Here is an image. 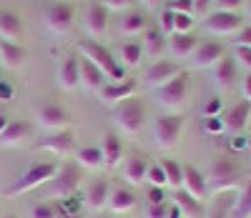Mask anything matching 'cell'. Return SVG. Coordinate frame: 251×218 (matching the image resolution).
I'll list each match as a JSON object with an SVG mask.
<instances>
[{"instance_id":"obj_16","label":"cell","mask_w":251,"mask_h":218,"mask_svg":"<svg viewBox=\"0 0 251 218\" xmlns=\"http://www.w3.org/2000/svg\"><path fill=\"white\" fill-rule=\"evenodd\" d=\"M138 91V83L136 80H121V83H106L100 88V100L106 103V105H118L123 100H128L133 98V93Z\"/></svg>"},{"instance_id":"obj_50","label":"cell","mask_w":251,"mask_h":218,"mask_svg":"<svg viewBox=\"0 0 251 218\" xmlns=\"http://www.w3.org/2000/svg\"><path fill=\"white\" fill-rule=\"evenodd\" d=\"M226 125H224V118L221 116H216V118H206V130L208 133H221Z\"/></svg>"},{"instance_id":"obj_41","label":"cell","mask_w":251,"mask_h":218,"mask_svg":"<svg viewBox=\"0 0 251 218\" xmlns=\"http://www.w3.org/2000/svg\"><path fill=\"white\" fill-rule=\"evenodd\" d=\"M146 201H149V206H163L166 203V188L151 186L149 193H146Z\"/></svg>"},{"instance_id":"obj_33","label":"cell","mask_w":251,"mask_h":218,"mask_svg":"<svg viewBox=\"0 0 251 218\" xmlns=\"http://www.w3.org/2000/svg\"><path fill=\"white\" fill-rule=\"evenodd\" d=\"M75 158H78V166L83 168H100L103 163V150L98 145H83V148H75Z\"/></svg>"},{"instance_id":"obj_19","label":"cell","mask_w":251,"mask_h":218,"mask_svg":"<svg viewBox=\"0 0 251 218\" xmlns=\"http://www.w3.org/2000/svg\"><path fill=\"white\" fill-rule=\"evenodd\" d=\"M221 118H224L226 130H231V133H241V130L249 125V118H251V103L249 100L234 103Z\"/></svg>"},{"instance_id":"obj_32","label":"cell","mask_w":251,"mask_h":218,"mask_svg":"<svg viewBox=\"0 0 251 218\" xmlns=\"http://www.w3.org/2000/svg\"><path fill=\"white\" fill-rule=\"evenodd\" d=\"M100 150H103V161H106L108 168H116L121 163V158H123V143H121V138L116 133H106V136H103Z\"/></svg>"},{"instance_id":"obj_28","label":"cell","mask_w":251,"mask_h":218,"mask_svg":"<svg viewBox=\"0 0 251 218\" xmlns=\"http://www.w3.org/2000/svg\"><path fill=\"white\" fill-rule=\"evenodd\" d=\"M199 46V38L194 33H174L169 35V50L174 58H191Z\"/></svg>"},{"instance_id":"obj_49","label":"cell","mask_w":251,"mask_h":218,"mask_svg":"<svg viewBox=\"0 0 251 218\" xmlns=\"http://www.w3.org/2000/svg\"><path fill=\"white\" fill-rule=\"evenodd\" d=\"M103 5H106L108 10H128L133 0H100Z\"/></svg>"},{"instance_id":"obj_38","label":"cell","mask_w":251,"mask_h":218,"mask_svg":"<svg viewBox=\"0 0 251 218\" xmlns=\"http://www.w3.org/2000/svg\"><path fill=\"white\" fill-rule=\"evenodd\" d=\"M174 25H176V13H174L171 8H163L161 15H158V28H161V33H163L166 38L174 35Z\"/></svg>"},{"instance_id":"obj_34","label":"cell","mask_w":251,"mask_h":218,"mask_svg":"<svg viewBox=\"0 0 251 218\" xmlns=\"http://www.w3.org/2000/svg\"><path fill=\"white\" fill-rule=\"evenodd\" d=\"M161 166H163V173H166V181H169V186L176 188V191L183 188V166H181L178 161H174V158H163Z\"/></svg>"},{"instance_id":"obj_52","label":"cell","mask_w":251,"mask_h":218,"mask_svg":"<svg viewBox=\"0 0 251 218\" xmlns=\"http://www.w3.org/2000/svg\"><path fill=\"white\" fill-rule=\"evenodd\" d=\"M244 96H246V100L251 103V71L244 75Z\"/></svg>"},{"instance_id":"obj_47","label":"cell","mask_w":251,"mask_h":218,"mask_svg":"<svg viewBox=\"0 0 251 218\" xmlns=\"http://www.w3.org/2000/svg\"><path fill=\"white\" fill-rule=\"evenodd\" d=\"M234 46H249V48H251V25H244V28L234 35Z\"/></svg>"},{"instance_id":"obj_10","label":"cell","mask_w":251,"mask_h":218,"mask_svg":"<svg viewBox=\"0 0 251 218\" xmlns=\"http://www.w3.org/2000/svg\"><path fill=\"white\" fill-rule=\"evenodd\" d=\"M35 118H38V123L43 125L46 130H50V133L66 130L68 123H71L68 111H66V108H63L60 103H53V100L40 103V105H38V111H35Z\"/></svg>"},{"instance_id":"obj_21","label":"cell","mask_w":251,"mask_h":218,"mask_svg":"<svg viewBox=\"0 0 251 218\" xmlns=\"http://www.w3.org/2000/svg\"><path fill=\"white\" fill-rule=\"evenodd\" d=\"M25 60H28V50L20 43L0 40V65H5L8 71H18L25 65Z\"/></svg>"},{"instance_id":"obj_29","label":"cell","mask_w":251,"mask_h":218,"mask_svg":"<svg viewBox=\"0 0 251 218\" xmlns=\"http://www.w3.org/2000/svg\"><path fill=\"white\" fill-rule=\"evenodd\" d=\"M23 35V20L10 10H0V40L18 43Z\"/></svg>"},{"instance_id":"obj_60","label":"cell","mask_w":251,"mask_h":218,"mask_svg":"<svg viewBox=\"0 0 251 218\" xmlns=\"http://www.w3.org/2000/svg\"><path fill=\"white\" fill-rule=\"evenodd\" d=\"M103 218H116V216H103Z\"/></svg>"},{"instance_id":"obj_2","label":"cell","mask_w":251,"mask_h":218,"mask_svg":"<svg viewBox=\"0 0 251 218\" xmlns=\"http://www.w3.org/2000/svg\"><path fill=\"white\" fill-rule=\"evenodd\" d=\"M78 50H80L83 58H88L93 65H98V68L103 71V75H106L111 83L126 80V68L121 65V60L106 46H100L98 40H80L78 43Z\"/></svg>"},{"instance_id":"obj_58","label":"cell","mask_w":251,"mask_h":218,"mask_svg":"<svg viewBox=\"0 0 251 218\" xmlns=\"http://www.w3.org/2000/svg\"><path fill=\"white\" fill-rule=\"evenodd\" d=\"M60 218H80V213H71V216H60Z\"/></svg>"},{"instance_id":"obj_5","label":"cell","mask_w":251,"mask_h":218,"mask_svg":"<svg viewBox=\"0 0 251 218\" xmlns=\"http://www.w3.org/2000/svg\"><path fill=\"white\" fill-rule=\"evenodd\" d=\"M80 181H83V176H80L78 163H60L58 173L48 183V195L53 201H66V198H71V195L78 193Z\"/></svg>"},{"instance_id":"obj_22","label":"cell","mask_w":251,"mask_h":218,"mask_svg":"<svg viewBox=\"0 0 251 218\" xmlns=\"http://www.w3.org/2000/svg\"><path fill=\"white\" fill-rule=\"evenodd\" d=\"M106 75H103V71L98 68V65H93L88 58L80 55V85L91 93H100V88L106 85Z\"/></svg>"},{"instance_id":"obj_7","label":"cell","mask_w":251,"mask_h":218,"mask_svg":"<svg viewBox=\"0 0 251 218\" xmlns=\"http://www.w3.org/2000/svg\"><path fill=\"white\" fill-rule=\"evenodd\" d=\"M203 30L211 35H236L246 23L241 13H231V10H211L203 18Z\"/></svg>"},{"instance_id":"obj_23","label":"cell","mask_w":251,"mask_h":218,"mask_svg":"<svg viewBox=\"0 0 251 218\" xmlns=\"http://www.w3.org/2000/svg\"><path fill=\"white\" fill-rule=\"evenodd\" d=\"M33 133V125L28 121H13L8 123V128L3 130V136H0V145L3 148H15V145H23Z\"/></svg>"},{"instance_id":"obj_25","label":"cell","mask_w":251,"mask_h":218,"mask_svg":"<svg viewBox=\"0 0 251 218\" xmlns=\"http://www.w3.org/2000/svg\"><path fill=\"white\" fill-rule=\"evenodd\" d=\"M149 30V18H146L141 10H126L118 20V33L121 35H143Z\"/></svg>"},{"instance_id":"obj_11","label":"cell","mask_w":251,"mask_h":218,"mask_svg":"<svg viewBox=\"0 0 251 218\" xmlns=\"http://www.w3.org/2000/svg\"><path fill=\"white\" fill-rule=\"evenodd\" d=\"M181 73V65L171 58H158L153 60L149 68H146L143 73V83L149 85V88H161V85H166L169 80H174L176 75Z\"/></svg>"},{"instance_id":"obj_26","label":"cell","mask_w":251,"mask_h":218,"mask_svg":"<svg viewBox=\"0 0 251 218\" xmlns=\"http://www.w3.org/2000/svg\"><path fill=\"white\" fill-rule=\"evenodd\" d=\"M149 166H151V161L146 158V156L133 153L128 161L123 163V178L128 181L131 186H138V183H143V181H146V173H149Z\"/></svg>"},{"instance_id":"obj_31","label":"cell","mask_w":251,"mask_h":218,"mask_svg":"<svg viewBox=\"0 0 251 218\" xmlns=\"http://www.w3.org/2000/svg\"><path fill=\"white\" fill-rule=\"evenodd\" d=\"M118 55H121V65H123V68H138V65L143 63L146 53H143L141 40H126V43H121Z\"/></svg>"},{"instance_id":"obj_24","label":"cell","mask_w":251,"mask_h":218,"mask_svg":"<svg viewBox=\"0 0 251 218\" xmlns=\"http://www.w3.org/2000/svg\"><path fill=\"white\" fill-rule=\"evenodd\" d=\"M136 203H138V198H136L133 188H128V186H113L111 188V198H108L111 213L118 216V213H126V211H133Z\"/></svg>"},{"instance_id":"obj_9","label":"cell","mask_w":251,"mask_h":218,"mask_svg":"<svg viewBox=\"0 0 251 218\" xmlns=\"http://www.w3.org/2000/svg\"><path fill=\"white\" fill-rule=\"evenodd\" d=\"M188 83H191V75H188V71H181L174 80L156 88V100L163 108H178L188 96Z\"/></svg>"},{"instance_id":"obj_18","label":"cell","mask_w":251,"mask_h":218,"mask_svg":"<svg viewBox=\"0 0 251 218\" xmlns=\"http://www.w3.org/2000/svg\"><path fill=\"white\" fill-rule=\"evenodd\" d=\"M236 78H239V63H236L234 55H228V53H226V55L214 65V80H216L219 88L228 91V88H234Z\"/></svg>"},{"instance_id":"obj_6","label":"cell","mask_w":251,"mask_h":218,"mask_svg":"<svg viewBox=\"0 0 251 218\" xmlns=\"http://www.w3.org/2000/svg\"><path fill=\"white\" fill-rule=\"evenodd\" d=\"M186 128V116L181 113H166L153 121V143L158 148H174Z\"/></svg>"},{"instance_id":"obj_40","label":"cell","mask_w":251,"mask_h":218,"mask_svg":"<svg viewBox=\"0 0 251 218\" xmlns=\"http://www.w3.org/2000/svg\"><path fill=\"white\" fill-rule=\"evenodd\" d=\"M194 25H196V18H194V15L176 13V25H174V33H194Z\"/></svg>"},{"instance_id":"obj_45","label":"cell","mask_w":251,"mask_h":218,"mask_svg":"<svg viewBox=\"0 0 251 218\" xmlns=\"http://www.w3.org/2000/svg\"><path fill=\"white\" fill-rule=\"evenodd\" d=\"M221 108H224V100L216 96V98H211V100L203 105V113H206V118H216L221 113Z\"/></svg>"},{"instance_id":"obj_42","label":"cell","mask_w":251,"mask_h":218,"mask_svg":"<svg viewBox=\"0 0 251 218\" xmlns=\"http://www.w3.org/2000/svg\"><path fill=\"white\" fill-rule=\"evenodd\" d=\"M234 58H236L239 65L251 71V48L249 46H234Z\"/></svg>"},{"instance_id":"obj_1","label":"cell","mask_w":251,"mask_h":218,"mask_svg":"<svg viewBox=\"0 0 251 218\" xmlns=\"http://www.w3.org/2000/svg\"><path fill=\"white\" fill-rule=\"evenodd\" d=\"M60 163L58 161H40V163H33L30 168H25L20 176L13 181V186L5 188V195L8 198H15V195H23V193H30L40 186H48L53 181V176L58 173Z\"/></svg>"},{"instance_id":"obj_36","label":"cell","mask_w":251,"mask_h":218,"mask_svg":"<svg viewBox=\"0 0 251 218\" xmlns=\"http://www.w3.org/2000/svg\"><path fill=\"white\" fill-rule=\"evenodd\" d=\"M221 201H216V206L211 208V213H208V218H228L231 216V211H234V195L231 193H224V195H219Z\"/></svg>"},{"instance_id":"obj_55","label":"cell","mask_w":251,"mask_h":218,"mask_svg":"<svg viewBox=\"0 0 251 218\" xmlns=\"http://www.w3.org/2000/svg\"><path fill=\"white\" fill-rule=\"evenodd\" d=\"M5 128H8V118L0 113V136H3V130H5Z\"/></svg>"},{"instance_id":"obj_14","label":"cell","mask_w":251,"mask_h":218,"mask_svg":"<svg viewBox=\"0 0 251 218\" xmlns=\"http://www.w3.org/2000/svg\"><path fill=\"white\" fill-rule=\"evenodd\" d=\"M224 55H226L224 43H219V40H199L191 60H194V65H199V68H211V65H216Z\"/></svg>"},{"instance_id":"obj_30","label":"cell","mask_w":251,"mask_h":218,"mask_svg":"<svg viewBox=\"0 0 251 218\" xmlns=\"http://www.w3.org/2000/svg\"><path fill=\"white\" fill-rule=\"evenodd\" d=\"M174 203L181 208L183 218H203V206H201V201L194 198V195L188 193V191H183V188H178V191L174 193Z\"/></svg>"},{"instance_id":"obj_20","label":"cell","mask_w":251,"mask_h":218,"mask_svg":"<svg viewBox=\"0 0 251 218\" xmlns=\"http://www.w3.org/2000/svg\"><path fill=\"white\" fill-rule=\"evenodd\" d=\"M183 191H188L194 198L203 201L208 195V181H206V173H201L196 166H183Z\"/></svg>"},{"instance_id":"obj_13","label":"cell","mask_w":251,"mask_h":218,"mask_svg":"<svg viewBox=\"0 0 251 218\" xmlns=\"http://www.w3.org/2000/svg\"><path fill=\"white\" fill-rule=\"evenodd\" d=\"M83 23H86V30H88L93 38L106 35L108 23H111V10L103 5L100 0H98V3H91V5L86 8V18H83Z\"/></svg>"},{"instance_id":"obj_59","label":"cell","mask_w":251,"mask_h":218,"mask_svg":"<svg viewBox=\"0 0 251 218\" xmlns=\"http://www.w3.org/2000/svg\"><path fill=\"white\" fill-rule=\"evenodd\" d=\"M3 218H18V216H3Z\"/></svg>"},{"instance_id":"obj_57","label":"cell","mask_w":251,"mask_h":218,"mask_svg":"<svg viewBox=\"0 0 251 218\" xmlns=\"http://www.w3.org/2000/svg\"><path fill=\"white\" fill-rule=\"evenodd\" d=\"M246 13H249V18H251V0H246Z\"/></svg>"},{"instance_id":"obj_48","label":"cell","mask_w":251,"mask_h":218,"mask_svg":"<svg viewBox=\"0 0 251 218\" xmlns=\"http://www.w3.org/2000/svg\"><path fill=\"white\" fill-rule=\"evenodd\" d=\"M169 216V203L163 206H146V218H166Z\"/></svg>"},{"instance_id":"obj_8","label":"cell","mask_w":251,"mask_h":218,"mask_svg":"<svg viewBox=\"0 0 251 218\" xmlns=\"http://www.w3.org/2000/svg\"><path fill=\"white\" fill-rule=\"evenodd\" d=\"M73 20H75V5L68 0H55L46 8V28L53 35H66L73 28Z\"/></svg>"},{"instance_id":"obj_51","label":"cell","mask_w":251,"mask_h":218,"mask_svg":"<svg viewBox=\"0 0 251 218\" xmlns=\"http://www.w3.org/2000/svg\"><path fill=\"white\" fill-rule=\"evenodd\" d=\"M0 100H3V103L13 100V85L5 83V80H0Z\"/></svg>"},{"instance_id":"obj_46","label":"cell","mask_w":251,"mask_h":218,"mask_svg":"<svg viewBox=\"0 0 251 218\" xmlns=\"http://www.w3.org/2000/svg\"><path fill=\"white\" fill-rule=\"evenodd\" d=\"M211 3L214 0H194V18H206L211 13Z\"/></svg>"},{"instance_id":"obj_39","label":"cell","mask_w":251,"mask_h":218,"mask_svg":"<svg viewBox=\"0 0 251 218\" xmlns=\"http://www.w3.org/2000/svg\"><path fill=\"white\" fill-rule=\"evenodd\" d=\"M146 181H149L151 186H158V188H166V186H169V181H166V173H163V166H161V163H151V166H149Z\"/></svg>"},{"instance_id":"obj_17","label":"cell","mask_w":251,"mask_h":218,"mask_svg":"<svg viewBox=\"0 0 251 218\" xmlns=\"http://www.w3.org/2000/svg\"><path fill=\"white\" fill-rule=\"evenodd\" d=\"M58 83L66 91H75L80 85V55H66L58 68Z\"/></svg>"},{"instance_id":"obj_37","label":"cell","mask_w":251,"mask_h":218,"mask_svg":"<svg viewBox=\"0 0 251 218\" xmlns=\"http://www.w3.org/2000/svg\"><path fill=\"white\" fill-rule=\"evenodd\" d=\"M58 216H60V211H58L55 201H43V203L33 206V211H30V218H58Z\"/></svg>"},{"instance_id":"obj_43","label":"cell","mask_w":251,"mask_h":218,"mask_svg":"<svg viewBox=\"0 0 251 218\" xmlns=\"http://www.w3.org/2000/svg\"><path fill=\"white\" fill-rule=\"evenodd\" d=\"M216 10H231V13H241V8L246 5V0H214Z\"/></svg>"},{"instance_id":"obj_27","label":"cell","mask_w":251,"mask_h":218,"mask_svg":"<svg viewBox=\"0 0 251 218\" xmlns=\"http://www.w3.org/2000/svg\"><path fill=\"white\" fill-rule=\"evenodd\" d=\"M141 46H143V53L146 55H151V58L158 60V55L169 48V38L161 33L158 25H149V30H146L143 38H141Z\"/></svg>"},{"instance_id":"obj_56","label":"cell","mask_w":251,"mask_h":218,"mask_svg":"<svg viewBox=\"0 0 251 218\" xmlns=\"http://www.w3.org/2000/svg\"><path fill=\"white\" fill-rule=\"evenodd\" d=\"M141 3H143L146 8H156V5L161 3V0H141Z\"/></svg>"},{"instance_id":"obj_3","label":"cell","mask_w":251,"mask_h":218,"mask_svg":"<svg viewBox=\"0 0 251 218\" xmlns=\"http://www.w3.org/2000/svg\"><path fill=\"white\" fill-rule=\"evenodd\" d=\"M206 181H208V191L224 193L228 188H236L239 181H241V163L234 156L221 153L211 161V166H208Z\"/></svg>"},{"instance_id":"obj_15","label":"cell","mask_w":251,"mask_h":218,"mask_svg":"<svg viewBox=\"0 0 251 218\" xmlns=\"http://www.w3.org/2000/svg\"><path fill=\"white\" fill-rule=\"evenodd\" d=\"M111 181L108 178H96L88 183L86 188V195H83V203H86L88 208L93 211H103L108 208V198H111Z\"/></svg>"},{"instance_id":"obj_4","label":"cell","mask_w":251,"mask_h":218,"mask_svg":"<svg viewBox=\"0 0 251 218\" xmlns=\"http://www.w3.org/2000/svg\"><path fill=\"white\" fill-rule=\"evenodd\" d=\"M113 121L116 125L123 130V133H128V136H136L143 130L146 125V108H143V100L141 98H128V100H123L113 108Z\"/></svg>"},{"instance_id":"obj_54","label":"cell","mask_w":251,"mask_h":218,"mask_svg":"<svg viewBox=\"0 0 251 218\" xmlns=\"http://www.w3.org/2000/svg\"><path fill=\"white\" fill-rule=\"evenodd\" d=\"M166 218H183V213H181V208L176 203H169V216Z\"/></svg>"},{"instance_id":"obj_53","label":"cell","mask_w":251,"mask_h":218,"mask_svg":"<svg viewBox=\"0 0 251 218\" xmlns=\"http://www.w3.org/2000/svg\"><path fill=\"white\" fill-rule=\"evenodd\" d=\"M246 143H249V141H246L244 136H236V138H231V148H234V150H241V148H246Z\"/></svg>"},{"instance_id":"obj_44","label":"cell","mask_w":251,"mask_h":218,"mask_svg":"<svg viewBox=\"0 0 251 218\" xmlns=\"http://www.w3.org/2000/svg\"><path fill=\"white\" fill-rule=\"evenodd\" d=\"M169 8L174 13H186V15H194V0H171Z\"/></svg>"},{"instance_id":"obj_35","label":"cell","mask_w":251,"mask_h":218,"mask_svg":"<svg viewBox=\"0 0 251 218\" xmlns=\"http://www.w3.org/2000/svg\"><path fill=\"white\" fill-rule=\"evenodd\" d=\"M249 216H251V176L246 178L244 191H241L239 201L234 203V211H231V218H249Z\"/></svg>"},{"instance_id":"obj_12","label":"cell","mask_w":251,"mask_h":218,"mask_svg":"<svg viewBox=\"0 0 251 218\" xmlns=\"http://www.w3.org/2000/svg\"><path fill=\"white\" fill-rule=\"evenodd\" d=\"M38 150H48V153L53 156H71L73 150H75V133L73 130H58V133H48L46 138H40Z\"/></svg>"}]
</instances>
